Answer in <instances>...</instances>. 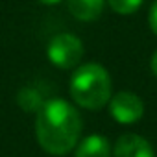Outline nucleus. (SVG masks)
<instances>
[{
    "mask_svg": "<svg viewBox=\"0 0 157 157\" xmlns=\"http://www.w3.org/2000/svg\"><path fill=\"white\" fill-rule=\"evenodd\" d=\"M83 129L82 115L63 98L46 100L35 115V137L39 146L50 153L63 157L80 142Z\"/></svg>",
    "mask_w": 157,
    "mask_h": 157,
    "instance_id": "f257e3e1",
    "label": "nucleus"
},
{
    "mask_svg": "<svg viewBox=\"0 0 157 157\" xmlns=\"http://www.w3.org/2000/svg\"><path fill=\"white\" fill-rule=\"evenodd\" d=\"M68 91L76 105L98 111L109 104L113 96V82L104 65L89 61L74 68Z\"/></svg>",
    "mask_w": 157,
    "mask_h": 157,
    "instance_id": "f03ea898",
    "label": "nucleus"
},
{
    "mask_svg": "<svg viewBox=\"0 0 157 157\" xmlns=\"http://www.w3.org/2000/svg\"><path fill=\"white\" fill-rule=\"evenodd\" d=\"M83 52H85L83 43L74 33H57L48 41L46 46L48 61L61 70H70L80 67Z\"/></svg>",
    "mask_w": 157,
    "mask_h": 157,
    "instance_id": "7ed1b4c3",
    "label": "nucleus"
},
{
    "mask_svg": "<svg viewBox=\"0 0 157 157\" xmlns=\"http://www.w3.org/2000/svg\"><path fill=\"white\" fill-rule=\"evenodd\" d=\"M109 113L118 124H135L144 115V102L131 91H118L109 100Z\"/></svg>",
    "mask_w": 157,
    "mask_h": 157,
    "instance_id": "20e7f679",
    "label": "nucleus"
},
{
    "mask_svg": "<svg viewBox=\"0 0 157 157\" xmlns=\"http://www.w3.org/2000/svg\"><path fill=\"white\" fill-rule=\"evenodd\" d=\"M113 157H155L151 144L137 133H124L113 146Z\"/></svg>",
    "mask_w": 157,
    "mask_h": 157,
    "instance_id": "39448f33",
    "label": "nucleus"
},
{
    "mask_svg": "<svg viewBox=\"0 0 157 157\" xmlns=\"http://www.w3.org/2000/svg\"><path fill=\"white\" fill-rule=\"evenodd\" d=\"M113 150L109 146L107 137L93 133L80 139L78 146L74 148V157H111Z\"/></svg>",
    "mask_w": 157,
    "mask_h": 157,
    "instance_id": "423d86ee",
    "label": "nucleus"
},
{
    "mask_svg": "<svg viewBox=\"0 0 157 157\" xmlns=\"http://www.w3.org/2000/svg\"><path fill=\"white\" fill-rule=\"evenodd\" d=\"M105 0H67L70 15L82 22H94L104 13Z\"/></svg>",
    "mask_w": 157,
    "mask_h": 157,
    "instance_id": "0eeeda50",
    "label": "nucleus"
},
{
    "mask_svg": "<svg viewBox=\"0 0 157 157\" xmlns=\"http://www.w3.org/2000/svg\"><path fill=\"white\" fill-rule=\"evenodd\" d=\"M44 98H43V94L35 89V87H32V85H26V87H22L21 91H19V94H17V105L24 111V113H35L37 115V111L44 105Z\"/></svg>",
    "mask_w": 157,
    "mask_h": 157,
    "instance_id": "6e6552de",
    "label": "nucleus"
},
{
    "mask_svg": "<svg viewBox=\"0 0 157 157\" xmlns=\"http://www.w3.org/2000/svg\"><path fill=\"white\" fill-rule=\"evenodd\" d=\"M105 2L109 4V8L115 13H118V15H131L144 4V0H105Z\"/></svg>",
    "mask_w": 157,
    "mask_h": 157,
    "instance_id": "1a4fd4ad",
    "label": "nucleus"
},
{
    "mask_svg": "<svg viewBox=\"0 0 157 157\" xmlns=\"http://www.w3.org/2000/svg\"><path fill=\"white\" fill-rule=\"evenodd\" d=\"M148 26L153 32V35L157 37V0L150 6V11H148Z\"/></svg>",
    "mask_w": 157,
    "mask_h": 157,
    "instance_id": "9d476101",
    "label": "nucleus"
},
{
    "mask_svg": "<svg viewBox=\"0 0 157 157\" xmlns=\"http://www.w3.org/2000/svg\"><path fill=\"white\" fill-rule=\"evenodd\" d=\"M150 68H151L153 76L157 78V50L153 52V56H151V59H150Z\"/></svg>",
    "mask_w": 157,
    "mask_h": 157,
    "instance_id": "9b49d317",
    "label": "nucleus"
},
{
    "mask_svg": "<svg viewBox=\"0 0 157 157\" xmlns=\"http://www.w3.org/2000/svg\"><path fill=\"white\" fill-rule=\"evenodd\" d=\"M39 2H41L43 6H56V4L61 2V0H39Z\"/></svg>",
    "mask_w": 157,
    "mask_h": 157,
    "instance_id": "f8f14e48",
    "label": "nucleus"
}]
</instances>
